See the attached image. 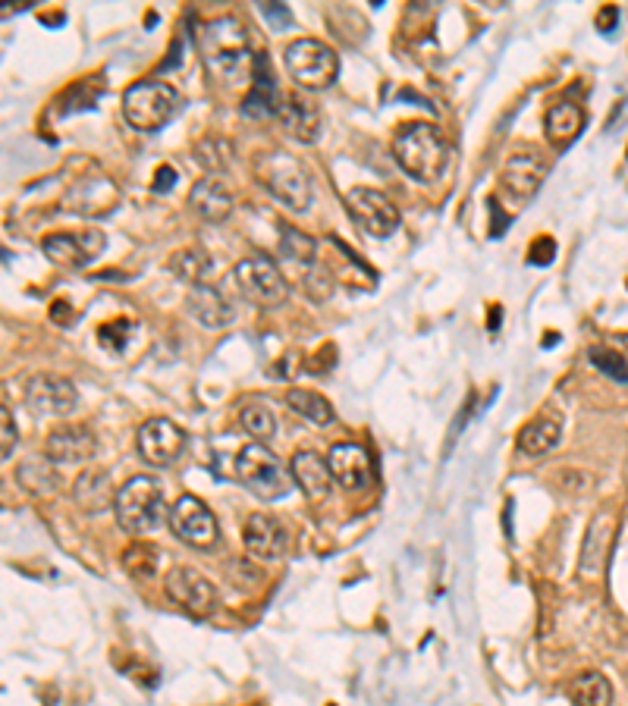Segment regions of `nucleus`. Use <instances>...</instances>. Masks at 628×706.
<instances>
[{
	"instance_id": "c756f323",
	"label": "nucleus",
	"mask_w": 628,
	"mask_h": 706,
	"mask_svg": "<svg viewBox=\"0 0 628 706\" xmlns=\"http://www.w3.org/2000/svg\"><path fill=\"white\" fill-rule=\"evenodd\" d=\"M16 481L26 493L48 499L60 490V471L48 455H35V459H26L16 468Z\"/></svg>"
},
{
	"instance_id": "6e6552de",
	"label": "nucleus",
	"mask_w": 628,
	"mask_h": 706,
	"mask_svg": "<svg viewBox=\"0 0 628 706\" xmlns=\"http://www.w3.org/2000/svg\"><path fill=\"white\" fill-rule=\"evenodd\" d=\"M233 286L239 289V295L245 302H252L258 308H274L286 299V277L283 270L277 267V261L255 255V258H245L233 267Z\"/></svg>"
},
{
	"instance_id": "b1692460",
	"label": "nucleus",
	"mask_w": 628,
	"mask_h": 706,
	"mask_svg": "<svg viewBox=\"0 0 628 706\" xmlns=\"http://www.w3.org/2000/svg\"><path fill=\"white\" fill-rule=\"evenodd\" d=\"M189 204H192V211L205 223H223L233 214V192L223 186V179L205 176V179H198L195 186H192Z\"/></svg>"
},
{
	"instance_id": "7c9ffc66",
	"label": "nucleus",
	"mask_w": 628,
	"mask_h": 706,
	"mask_svg": "<svg viewBox=\"0 0 628 706\" xmlns=\"http://www.w3.org/2000/svg\"><path fill=\"white\" fill-rule=\"evenodd\" d=\"M569 700L575 706H610L613 685L600 672H581L569 681Z\"/></svg>"
},
{
	"instance_id": "20e7f679",
	"label": "nucleus",
	"mask_w": 628,
	"mask_h": 706,
	"mask_svg": "<svg viewBox=\"0 0 628 706\" xmlns=\"http://www.w3.org/2000/svg\"><path fill=\"white\" fill-rule=\"evenodd\" d=\"M255 176L267 192L286 204L289 211H296V214L308 211L314 192H311V179H308L305 167L296 161V157H289L283 151L258 154Z\"/></svg>"
},
{
	"instance_id": "4468645a",
	"label": "nucleus",
	"mask_w": 628,
	"mask_h": 706,
	"mask_svg": "<svg viewBox=\"0 0 628 706\" xmlns=\"http://www.w3.org/2000/svg\"><path fill=\"white\" fill-rule=\"evenodd\" d=\"M117 204H120L117 186L101 173L76 179L70 192L63 195V211H73L82 217H107L110 211H117Z\"/></svg>"
},
{
	"instance_id": "ea45409f",
	"label": "nucleus",
	"mask_w": 628,
	"mask_h": 706,
	"mask_svg": "<svg viewBox=\"0 0 628 706\" xmlns=\"http://www.w3.org/2000/svg\"><path fill=\"white\" fill-rule=\"evenodd\" d=\"M553 255H556V242H553L550 236H544V239H534L528 261H531V264H541V267H547V264L553 261Z\"/></svg>"
},
{
	"instance_id": "f03ea898",
	"label": "nucleus",
	"mask_w": 628,
	"mask_h": 706,
	"mask_svg": "<svg viewBox=\"0 0 628 706\" xmlns=\"http://www.w3.org/2000/svg\"><path fill=\"white\" fill-rule=\"evenodd\" d=\"M396 164L418 182H437L450 161V145L431 123H409L393 135Z\"/></svg>"
},
{
	"instance_id": "473e14b6",
	"label": "nucleus",
	"mask_w": 628,
	"mask_h": 706,
	"mask_svg": "<svg viewBox=\"0 0 628 706\" xmlns=\"http://www.w3.org/2000/svg\"><path fill=\"white\" fill-rule=\"evenodd\" d=\"M123 568L129 572V578L136 581H151L161 568V550L151 543H132L123 550Z\"/></svg>"
},
{
	"instance_id": "79ce46f5",
	"label": "nucleus",
	"mask_w": 628,
	"mask_h": 706,
	"mask_svg": "<svg viewBox=\"0 0 628 706\" xmlns=\"http://www.w3.org/2000/svg\"><path fill=\"white\" fill-rule=\"evenodd\" d=\"M619 22V10L610 4V7H603L600 13H597V29L600 32H613V26Z\"/></svg>"
},
{
	"instance_id": "f257e3e1",
	"label": "nucleus",
	"mask_w": 628,
	"mask_h": 706,
	"mask_svg": "<svg viewBox=\"0 0 628 706\" xmlns=\"http://www.w3.org/2000/svg\"><path fill=\"white\" fill-rule=\"evenodd\" d=\"M198 51L208 73L220 82H245L255 73V54L249 48V32L236 16H217L198 32Z\"/></svg>"
},
{
	"instance_id": "4be33fe9",
	"label": "nucleus",
	"mask_w": 628,
	"mask_h": 706,
	"mask_svg": "<svg viewBox=\"0 0 628 706\" xmlns=\"http://www.w3.org/2000/svg\"><path fill=\"white\" fill-rule=\"evenodd\" d=\"M280 91H277V82L267 70V57H258L255 60V73H252V88L249 95L242 98V113L249 120H271L280 113Z\"/></svg>"
},
{
	"instance_id": "c9c22d12",
	"label": "nucleus",
	"mask_w": 628,
	"mask_h": 706,
	"mask_svg": "<svg viewBox=\"0 0 628 706\" xmlns=\"http://www.w3.org/2000/svg\"><path fill=\"white\" fill-rule=\"evenodd\" d=\"M588 361L607 377H613L619 383H628V355L625 352H616V349H607V346H594L588 352Z\"/></svg>"
},
{
	"instance_id": "4c0bfd02",
	"label": "nucleus",
	"mask_w": 628,
	"mask_h": 706,
	"mask_svg": "<svg viewBox=\"0 0 628 706\" xmlns=\"http://www.w3.org/2000/svg\"><path fill=\"white\" fill-rule=\"evenodd\" d=\"M0 452H4V459H10L13 455V449H16V440H19V434H16V421H13V415H10V405H4L0 408Z\"/></svg>"
},
{
	"instance_id": "2eb2a0df",
	"label": "nucleus",
	"mask_w": 628,
	"mask_h": 706,
	"mask_svg": "<svg viewBox=\"0 0 628 706\" xmlns=\"http://www.w3.org/2000/svg\"><path fill=\"white\" fill-rule=\"evenodd\" d=\"M26 405L41 418H63V415L76 412L79 393L66 377L38 374L26 386Z\"/></svg>"
},
{
	"instance_id": "f3484780",
	"label": "nucleus",
	"mask_w": 628,
	"mask_h": 706,
	"mask_svg": "<svg viewBox=\"0 0 628 706\" xmlns=\"http://www.w3.org/2000/svg\"><path fill=\"white\" fill-rule=\"evenodd\" d=\"M245 550L255 562H277L286 556L289 550V531L283 528V521L267 515V512H255L245 521Z\"/></svg>"
},
{
	"instance_id": "39448f33",
	"label": "nucleus",
	"mask_w": 628,
	"mask_h": 706,
	"mask_svg": "<svg viewBox=\"0 0 628 706\" xmlns=\"http://www.w3.org/2000/svg\"><path fill=\"white\" fill-rule=\"evenodd\" d=\"M179 91L170 82H136L123 91V117L132 129L157 132L179 113Z\"/></svg>"
},
{
	"instance_id": "f704fd0d",
	"label": "nucleus",
	"mask_w": 628,
	"mask_h": 706,
	"mask_svg": "<svg viewBox=\"0 0 628 706\" xmlns=\"http://www.w3.org/2000/svg\"><path fill=\"white\" fill-rule=\"evenodd\" d=\"M239 421H242V427L249 430V434L258 440V443H264V440H271L274 434H277V418H274V412L267 405H245L242 408V415H239Z\"/></svg>"
},
{
	"instance_id": "f8f14e48",
	"label": "nucleus",
	"mask_w": 628,
	"mask_h": 706,
	"mask_svg": "<svg viewBox=\"0 0 628 706\" xmlns=\"http://www.w3.org/2000/svg\"><path fill=\"white\" fill-rule=\"evenodd\" d=\"M104 233L101 230H82V233H54L41 242L44 255H48L63 270H82L104 252Z\"/></svg>"
},
{
	"instance_id": "412c9836",
	"label": "nucleus",
	"mask_w": 628,
	"mask_h": 706,
	"mask_svg": "<svg viewBox=\"0 0 628 706\" xmlns=\"http://www.w3.org/2000/svg\"><path fill=\"white\" fill-rule=\"evenodd\" d=\"M277 120H280V129L289 135V139H296L302 145H311V142L321 139V110L302 95L283 98Z\"/></svg>"
},
{
	"instance_id": "1a4fd4ad",
	"label": "nucleus",
	"mask_w": 628,
	"mask_h": 706,
	"mask_svg": "<svg viewBox=\"0 0 628 706\" xmlns=\"http://www.w3.org/2000/svg\"><path fill=\"white\" fill-rule=\"evenodd\" d=\"M346 211L362 233L374 239H390L399 230V208L377 189L355 186L346 192Z\"/></svg>"
},
{
	"instance_id": "37998d69",
	"label": "nucleus",
	"mask_w": 628,
	"mask_h": 706,
	"mask_svg": "<svg viewBox=\"0 0 628 706\" xmlns=\"http://www.w3.org/2000/svg\"><path fill=\"white\" fill-rule=\"evenodd\" d=\"M330 706H333V703H330Z\"/></svg>"
},
{
	"instance_id": "72a5a7b5",
	"label": "nucleus",
	"mask_w": 628,
	"mask_h": 706,
	"mask_svg": "<svg viewBox=\"0 0 628 706\" xmlns=\"http://www.w3.org/2000/svg\"><path fill=\"white\" fill-rule=\"evenodd\" d=\"M170 270H173L183 283H189V289H192V286L208 283L211 258H208L205 252H201V248H183V252H176V255H173Z\"/></svg>"
},
{
	"instance_id": "e433bc0d",
	"label": "nucleus",
	"mask_w": 628,
	"mask_h": 706,
	"mask_svg": "<svg viewBox=\"0 0 628 706\" xmlns=\"http://www.w3.org/2000/svg\"><path fill=\"white\" fill-rule=\"evenodd\" d=\"M136 336V324L126 321V317H117V321H107L101 324L98 330V343L107 349V352H126L129 339Z\"/></svg>"
},
{
	"instance_id": "a878e982",
	"label": "nucleus",
	"mask_w": 628,
	"mask_h": 706,
	"mask_svg": "<svg viewBox=\"0 0 628 706\" xmlns=\"http://www.w3.org/2000/svg\"><path fill=\"white\" fill-rule=\"evenodd\" d=\"M559 437H563V421H559L553 412H544V415L531 418L519 430L515 446H519V452L528 455V459H537V455H547L559 443Z\"/></svg>"
},
{
	"instance_id": "0eeeda50",
	"label": "nucleus",
	"mask_w": 628,
	"mask_h": 706,
	"mask_svg": "<svg viewBox=\"0 0 628 706\" xmlns=\"http://www.w3.org/2000/svg\"><path fill=\"white\" fill-rule=\"evenodd\" d=\"M283 63H286L289 76L308 91L330 88L336 73H340V57L333 54L330 44H324L318 38H296L283 51Z\"/></svg>"
},
{
	"instance_id": "cd10ccee",
	"label": "nucleus",
	"mask_w": 628,
	"mask_h": 706,
	"mask_svg": "<svg viewBox=\"0 0 628 706\" xmlns=\"http://www.w3.org/2000/svg\"><path fill=\"white\" fill-rule=\"evenodd\" d=\"M581 129H585V110L572 101H559L547 110V120H544V135L553 148H566L572 145Z\"/></svg>"
},
{
	"instance_id": "7ed1b4c3",
	"label": "nucleus",
	"mask_w": 628,
	"mask_h": 706,
	"mask_svg": "<svg viewBox=\"0 0 628 706\" xmlns=\"http://www.w3.org/2000/svg\"><path fill=\"white\" fill-rule=\"evenodd\" d=\"M117 521L126 534H151L170 521V509L164 499V487L154 481V477H132L117 490Z\"/></svg>"
},
{
	"instance_id": "5701e85b",
	"label": "nucleus",
	"mask_w": 628,
	"mask_h": 706,
	"mask_svg": "<svg viewBox=\"0 0 628 706\" xmlns=\"http://www.w3.org/2000/svg\"><path fill=\"white\" fill-rule=\"evenodd\" d=\"M186 311L195 317L198 324H205L208 330H220L233 324V305L223 299V292L211 283H201V286H192L189 295H186Z\"/></svg>"
},
{
	"instance_id": "ddd939ff",
	"label": "nucleus",
	"mask_w": 628,
	"mask_h": 706,
	"mask_svg": "<svg viewBox=\"0 0 628 706\" xmlns=\"http://www.w3.org/2000/svg\"><path fill=\"white\" fill-rule=\"evenodd\" d=\"M139 455L154 468H170L186 452V434L167 418H151L139 427Z\"/></svg>"
},
{
	"instance_id": "a211bd4d",
	"label": "nucleus",
	"mask_w": 628,
	"mask_h": 706,
	"mask_svg": "<svg viewBox=\"0 0 628 706\" xmlns=\"http://www.w3.org/2000/svg\"><path fill=\"white\" fill-rule=\"evenodd\" d=\"M327 465L333 481L340 484L343 490H365L374 481V462H371V452L358 443H340L333 446L327 455Z\"/></svg>"
},
{
	"instance_id": "9b49d317",
	"label": "nucleus",
	"mask_w": 628,
	"mask_h": 706,
	"mask_svg": "<svg viewBox=\"0 0 628 706\" xmlns=\"http://www.w3.org/2000/svg\"><path fill=\"white\" fill-rule=\"evenodd\" d=\"M164 590L167 597L179 606L186 609L189 616L195 619H205L217 609V590L214 584L198 572L192 565H176L170 568V575L164 578Z\"/></svg>"
},
{
	"instance_id": "9d476101",
	"label": "nucleus",
	"mask_w": 628,
	"mask_h": 706,
	"mask_svg": "<svg viewBox=\"0 0 628 706\" xmlns=\"http://www.w3.org/2000/svg\"><path fill=\"white\" fill-rule=\"evenodd\" d=\"M170 531L192 550H214L220 540L217 518L198 496H179L170 509Z\"/></svg>"
},
{
	"instance_id": "aec40b11",
	"label": "nucleus",
	"mask_w": 628,
	"mask_h": 706,
	"mask_svg": "<svg viewBox=\"0 0 628 706\" xmlns=\"http://www.w3.org/2000/svg\"><path fill=\"white\" fill-rule=\"evenodd\" d=\"M541 182H544V167L534 154H512L503 167V176H500V192L515 204V208H522L525 201H531L537 195Z\"/></svg>"
},
{
	"instance_id": "c85d7f7f",
	"label": "nucleus",
	"mask_w": 628,
	"mask_h": 706,
	"mask_svg": "<svg viewBox=\"0 0 628 706\" xmlns=\"http://www.w3.org/2000/svg\"><path fill=\"white\" fill-rule=\"evenodd\" d=\"M277 252H280L283 264L296 273L299 283L305 280V273H308L311 267H318V242H314L311 236H305L302 230H293V226H289V230H283Z\"/></svg>"
},
{
	"instance_id": "58836bf2",
	"label": "nucleus",
	"mask_w": 628,
	"mask_h": 706,
	"mask_svg": "<svg viewBox=\"0 0 628 706\" xmlns=\"http://www.w3.org/2000/svg\"><path fill=\"white\" fill-rule=\"evenodd\" d=\"M258 10L274 29H289V22H293V13H289V7H283V4H261Z\"/></svg>"
},
{
	"instance_id": "393cba45",
	"label": "nucleus",
	"mask_w": 628,
	"mask_h": 706,
	"mask_svg": "<svg viewBox=\"0 0 628 706\" xmlns=\"http://www.w3.org/2000/svg\"><path fill=\"white\" fill-rule=\"evenodd\" d=\"M73 499L76 506L88 515L107 512L110 506H117V493H114V481L104 468H88L76 477L73 484Z\"/></svg>"
},
{
	"instance_id": "bb28decb",
	"label": "nucleus",
	"mask_w": 628,
	"mask_h": 706,
	"mask_svg": "<svg viewBox=\"0 0 628 706\" xmlns=\"http://www.w3.org/2000/svg\"><path fill=\"white\" fill-rule=\"evenodd\" d=\"M289 471H293V481L302 487L308 499H324L330 493L333 474L327 459H321L318 452H296L293 462H289Z\"/></svg>"
},
{
	"instance_id": "dca6fc26",
	"label": "nucleus",
	"mask_w": 628,
	"mask_h": 706,
	"mask_svg": "<svg viewBox=\"0 0 628 706\" xmlns=\"http://www.w3.org/2000/svg\"><path fill=\"white\" fill-rule=\"evenodd\" d=\"M616 512L610 506H603L588 525L585 543H581V559H578V575L581 578H597L610 559V546L616 537Z\"/></svg>"
},
{
	"instance_id": "423d86ee",
	"label": "nucleus",
	"mask_w": 628,
	"mask_h": 706,
	"mask_svg": "<svg viewBox=\"0 0 628 706\" xmlns=\"http://www.w3.org/2000/svg\"><path fill=\"white\" fill-rule=\"evenodd\" d=\"M236 477L239 484L249 493H255L258 499H280L289 493V471L264 443H249L239 449Z\"/></svg>"
},
{
	"instance_id": "2f4dec72",
	"label": "nucleus",
	"mask_w": 628,
	"mask_h": 706,
	"mask_svg": "<svg viewBox=\"0 0 628 706\" xmlns=\"http://www.w3.org/2000/svg\"><path fill=\"white\" fill-rule=\"evenodd\" d=\"M286 405L293 408L299 418H305L311 424H330L333 421V405L314 390H289Z\"/></svg>"
},
{
	"instance_id": "a19ab883",
	"label": "nucleus",
	"mask_w": 628,
	"mask_h": 706,
	"mask_svg": "<svg viewBox=\"0 0 628 706\" xmlns=\"http://www.w3.org/2000/svg\"><path fill=\"white\" fill-rule=\"evenodd\" d=\"M176 170L170 167V164H164V167H157V173H154V192H170L173 186H176Z\"/></svg>"
},
{
	"instance_id": "6ab92c4d",
	"label": "nucleus",
	"mask_w": 628,
	"mask_h": 706,
	"mask_svg": "<svg viewBox=\"0 0 628 706\" xmlns=\"http://www.w3.org/2000/svg\"><path fill=\"white\" fill-rule=\"evenodd\" d=\"M98 443L95 434L82 424H60L51 430L48 443H44V455L54 462V465H79L88 462L95 455Z\"/></svg>"
}]
</instances>
